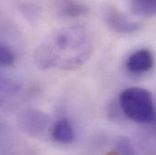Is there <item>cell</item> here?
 <instances>
[{
	"mask_svg": "<svg viewBox=\"0 0 156 155\" xmlns=\"http://www.w3.org/2000/svg\"><path fill=\"white\" fill-rule=\"evenodd\" d=\"M120 108L125 116L140 122L147 123L156 120V109L149 91L141 87H129L119 95Z\"/></svg>",
	"mask_w": 156,
	"mask_h": 155,
	"instance_id": "2",
	"label": "cell"
},
{
	"mask_svg": "<svg viewBox=\"0 0 156 155\" xmlns=\"http://www.w3.org/2000/svg\"><path fill=\"white\" fill-rule=\"evenodd\" d=\"M93 42L88 30L83 26H69L55 30L35 55L42 69L59 68L76 70L91 56Z\"/></svg>",
	"mask_w": 156,
	"mask_h": 155,
	"instance_id": "1",
	"label": "cell"
},
{
	"mask_svg": "<svg viewBox=\"0 0 156 155\" xmlns=\"http://www.w3.org/2000/svg\"><path fill=\"white\" fill-rule=\"evenodd\" d=\"M105 20L110 29L120 34L133 33L140 30L142 27L140 23L131 20L115 7L106 9L105 13Z\"/></svg>",
	"mask_w": 156,
	"mask_h": 155,
	"instance_id": "3",
	"label": "cell"
},
{
	"mask_svg": "<svg viewBox=\"0 0 156 155\" xmlns=\"http://www.w3.org/2000/svg\"><path fill=\"white\" fill-rule=\"evenodd\" d=\"M134 15L152 16L156 15V0H133L130 4Z\"/></svg>",
	"mask_w": 156,
	"mask_h": 155,
	"instance_id": "8",
	"label": "cell"
},
{
	"mask_svg": "<svg viewBox=\"0 0 156 155\" xmlns=\"http://www.w3.org/2000/svg\"><path fill=\"white\" fill-rule=\"evenodd\" d=\"M15 54L14 52L6 45L0 44V65L1 66H9L15 63Z\"/></svg>",
	"mask_w": 156,
	"mask_h": 155,
	"instance_id": "10",
	"label": "cell"
},
{
	"mask_svg": "<svg viewBox=\"0 0 156 155\" xmlns=\"http://www.w3.org/2000/svg\"><path fill=\"white\" fill-rule=\"evenodd\" d=\"M118 150L122 155H136L134 148L127 139H122L119 142Z\"/></svg>",
	"mask_w": 156,
	"mask_h": 155,
	"instance_id": "11",
	"label": "cell"
},
{
	"mask_svg": "<svg viewBox=\"0 0 156 155\" xmlns=\"http://www.w3.org/2000/svg\"><path fill=\"white\" fill-rule=\"evenodd\" d=\"M19 89V86L13 81L0 76V105L14 95Z\"/></svg>",
	"mask_w": 156,
	"mask_h": 155,
	"instance_id": "9",
	"label": "cell"
},
{
	"mask_svg": "<svg viewBox=\"0 0 156 155\" xmlns=\"http://www.w3.org/2000/svg\"><path fill=\"white\" fill-rule=\"evenodd\" d=\"M60 14L64 17H79L83 16L89 14L90 8L83 4V3H77L74 1H65L60 4Z\"/></svg>",
	"mask_w": 156,
	"mask_h": 155,
	"instance_id": "7",
	"label": "cell"
},
{
	"mask_svg": "<svg viewBox=\"0 0 156 155\" xmlns=\"http://www.w3.org/2000/svg\"><path fill=\"white\" fill-rule=\"evenodd\" d=\"M52 136L56 142L65 144L71 143L76 138L75 131L71 123L64 119L58 121L55 124L52 131Z\"/></svg>",
	"mask_w": 156,
	"mask_h": 155,
	"instance_id": "6",
	"label": "cell"
},
{
	"mask_svg": "<svg viewBox=\"0 0 156 155\" xmlns=\"http://www.w3.org/2000/svg\"><path fill=\"white\" fill-rule=\"evenodd\" d=\"M154 55L148 49H140L129 56L126 68L133 74H142L151 70L154 66Z\"/></svg>",
	"mask_w": 156,
	"mask_h": 155,
	"instance_id": "5",
	"label": "cell"
},
{
	"mask_svg": "<svg viewBox=\"0 0 156 155\" xmlns=\"http://www.w3.org/2000/svg\"><path fill=\"white\" fill-rule=\"evenodd\" d=\"M48 122V116L37 109H28L18 116V123L22 130L34 136L44 132Z\"/></svg>",
	"mask_w": 156,
	"mask_h": 155,
	"instance_id": "4",
	"label": "cell"
}]
</instances>
